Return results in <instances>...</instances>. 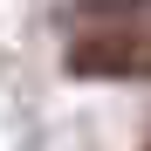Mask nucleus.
Segmentation results:
<instances>
[{"label":"nucleus","instance_id":"obj_1","mask_svg":"<svg viewBox=\"0 0 151 151\" xmlns=\"http://www.w3.org/2000/svg\"><path fill=\"white\" fill-rule=\"evenodd\" d=\"M69 76H96V83H151V0H76L62 14Z\"/></svg>","mask_w":151,"mask_h":151}]
</instances>
